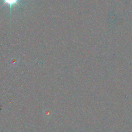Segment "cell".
Wrapping results in <instances>:
<instances>
[{
    "label": "cell",
    "instance_id": "1",
    "mask_svg": "<svg viewBox=\"0 0 132 132\" xmlns=\"http://www.w3.org/2000/svg\"><path fill=\"white\" fill-rule=\"evenodd\" d=\"M3 1H4V3L3 5L7 4L9 6V7L10 8V13L11 12V8L12 6L16 5L20 6L18 4V1L19 0H3Z\"/></svg>",
    "mask_w": 132,
    "mask_h": 132
}]
</instances>
